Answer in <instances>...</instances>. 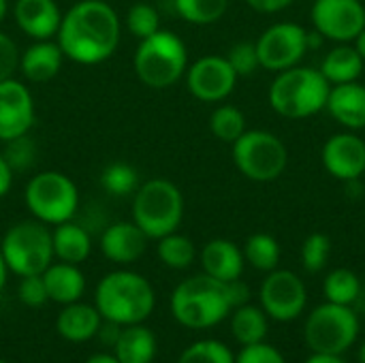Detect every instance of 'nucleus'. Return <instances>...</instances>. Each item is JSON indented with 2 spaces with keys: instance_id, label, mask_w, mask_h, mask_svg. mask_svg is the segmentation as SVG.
Returning <instances> with one entry per match:
<instances>
[{
  "instance_id": "1",
  "label": "nucleus",
  "mask_w": 365,
  "mask_h": 363,
  "mask_svg": "<svg viewBox=\"0 0 365 363\" xmlns=\"http://www.w3.org/2000/svg\"><path fill=\"white\" fill-rule=\"evenodd\" d=\"M58 45L77 64H98L120 45V17L105 0H79L60 21Z\"/></svg>"
},
{
  "instance_id": "2",
  "label": "nucleus",
  "mask_w": 365,
  "mask_h": 363,
  "mask_svg": "<svg viewBox=\"0 0 365 363\" xmlns=\"http://www.w3.org/2000/svg\"><path fill=\"white\" fill-rule=\"evenodd\" d=\"M94 306L105 321L122 327L145 323L156 306V293L148 278L135 272H111L94 291Z\"/></svg>"
},
{
  "instance_id": "3",
  "label": "nucleus",
  "mask_w": 365,
  "mask_h": 363,
  "mask_svg": "<svg viewBox=\"0 0 365 363\" xmlns=\"http://www.w3.org/2000/svg\"><path fill=\"white\" fill-rule=\"evenodd\" d=\"M331 83L323 77L319 68L312 66H293L280 71L269 86V105L272 109L289 120L310 118L327 107Z\"/></svg>"
},
{
  "instance_id": "4",
  "label": "nucleus",
  "mask_w": 365,
  "mask_h": 363,
  "mask_svg": "<svg viewBox=\"0 0 365 363\" xmlns=\"http://www.w3.org/2000/svg\"><path fill=\"white\" fill-rule=\"evenodd\" d=\"M231 310L227 282L207 274L182 280L171 295V315L188 329H210L222 323Z\"/></svg>"
},
{
  "instance_id": "5",
  "label": "nucleus",
  "mask_w": 365,
  "mask_h": 363,
  "mask_svg": "<svg viewBox=\"0 0 365 363\" xmlns=\"http://www.w3.org/2000/svg\"><path fill=\"white\" fill-rule=\"evenodd\" d=\"M184 218L182 190L163 178L148 180L135 190L133 199V223L150 237L160 240L175 233Z\"/></svg>"
},
{
  "instance_id": "6",
  "label": "nucleus",
  "mask_w": 365,
  "mask_h": 363,
  "mask_svg": "<svg viewBox=\"0 0 365 363\" xmlns=\"http://www.w3.org/2000/svg\"><path fill=\"white\" fill-rule=\"evenodd\" d=\"M137 77L156 90L173 86L188 68V51L184 41L169 30H158L148 39H141L135 51Z\"/></svg>"
},
{
  "instance_id": "7",
  "label": "nucleus",
  "mask_w": 365,
  "mask_h": 363,
  "mask_svg": "<svg viewBox=\"0 0 365 363\" xmlns=\"http://www.w3.org/2000/svg\"><path fill=\"white\" fill-rule=\"evenodd\" d=\"M2 259L6 270L21 276L43 274L53 259V242L51 231L45 223L32 218L13 225L0 244Z\"/></svg>"
},
{
  "instance_id": "8",
  "label": "nucleus",
  "mask_w": 365,
  "mask_h": 363,
  "mask_svg": "<svg viewBox=\"0 0 365 363\" xmlns=\"http://www.w3.org/2000/svg\"><path fill=\"white\" fill-rule=\"evenodd\" d=\"M28 212L45 225H62L73 220L79 208V193L75 182L60 171L36 173L24 193Z\"/></svg>"
},
{
  "instance_id": "9",
  "label": "nucleus",
  "mask_w": 365,
  "mask_h": 363,
  "mask_svg": "<svg viewBox=\"0 0 365 363\" xmlns=\"http://www.w3.org/2000/svg\"><path fill=\"white\" fill-rule=\"evenodd\" d=\"M231 148L235 167L252 182H274L289 165L287 145L269 131H246Z\"/></svg>"
},
{
  "instance_id": "10",
  "label": "nucleus",
  "mask_w": 365,
  "mask_h": 363,
  "mask_svg": "<svg viewBox=\"0 0 365 363\" xmlns=\"http://www.w3.org/2000/svg\"><path fill=\"white\" fill-rule=\"evenodd\" d=\"M304 336L312 353L342 355L359 336V319L351 306L325 302L310 312Z\"/></svg>"
},
{
  "instance_id": "11",
  "label": "nucleus",
  "mask_w": 365,
  "mask_h": 363,
  "mask_svg": "<svg viewBox=\"0 0 365 363\" xmlns=\"http://www.w3.org/2000/svg\"><path fill=\"white\" fill-rule=\"evenodd\" d=\"M257 53L261 68L280 73L297 66L308 49V30L293 21H280L269 26L257 41Z\"/></svg>"
},
{
  "instance_id": "12",
  "label": "nucleus",
  "mask_w": 365,
  "mask_h": 363,
  "mask_svg": "<svg viewBox=\"0 0 365 363\" xmlns=\"http://www.w3.org/2000/svg\"><path fill=\"white\" fill-rule=\"evenodd\" d=\"M259 300L263 312L280 323L295 321L308 302V291L302 278L291 270H272L259 289Z\"/></svg>"
},
{
  "instance_id": "13",
  "label": "nucleus",
  "mask_w": 365,
  "mask_h": 363,
  "mask_svg": "<svg viewBox=\"0 0 365 363\" xmlns=\"http://www.w3.org/2000/svg\"><path fill=\"white\" fill-rule=\"evenodd\" d=\"M310 19L323 39L353 43L365 28V6L361 0H314Z\"/></svg>"
},
{
  "instance_id": "14",
  "label": "nucleus",
  "mask_w": 365,
  "mask_h": 363,
  "mask_svg": "<svg viewBox=\"0 0 365 363\" xmlns=\"http://www.w3.org/2000/svg\"><path fill=\"white\" fill-rule=\"evenodd\" d=\"M237 75L225 56H203L186 68V83L195 98L203 103L225 101L237 83Z\"/></svg>"
},
{
  "instance_id": "15",
  "label": "nucleus",
  "mask_w": 365,
  "mask_h": 363,
  "mask_svg": "<svg viewBox=\"0 0 365 363\" xmlns=\"http://www.w3.org/2000/svg\"><path fill=\"white\" fill-rule=\"evenodd\" d=\"M325 171L340 182H357L365 173V141L355 131L331 135L321 152Z\"/></svg>"
},
{
  "instance_id": "16",
  "label": "nucleus",
  "mask_w": 365,
  "mask_h": 363,
  "mask_svg": "<svg viewBox=\"0 0 365 363\" xmlns=\"http://www.w3.org/2000/svg\"><path fill=\"white\" fill-rule=\"evenodd\" d=\"M34 124V101L17 79L0 81V141L28 135Z\"/></svg>"
},
{
  "instance_id": "17",
  "label": "nucleus",
  "mask_w": 365,
  "mask_h": 363,
  "mask_svg": "<svg viewBox=\"0 0 365 363\" xmlns=\"http://www.w3.org/2000/svg\"><path fill=\"white\" fill-rule=\"evenodd\" d=\"M148 240L135 223H113L101 235V250L111 263L128 265L143 257Z\"/></svg>"
},
{
  "instance_id": "18",
  "label": "nucleus",
  "mask_w": 365,
  "mask_h": 363,
  "mask_svg": "<svg viewBox=\"0 0 365 363\" xmlns=\"http://www.w3.org/2000/svg\"><path fill=\"white\" fill-rule=\"evenodd\" d=\"M13 15L19 30L34 41H45L58 34L62 21L56 0H17Z\"/></svg>"
},
{
  "instance_id": "19",
  "label": "nucleus",
  "mask_w": 365,
  "mask_h": 363,
  "mask_svg": "<svg viewBox=\"0 0 365 363\" xmlns=\"http://www.w3.org/2000/svg\"><path fill=\"white\" fill-rule=\"evenodd\" d=\"M325 109L346 131H361L365 128V86L359 81L331 86Z\"/></svg>"
},
{
  "instance_id": "20",
  "label": "nucleus",
  "mask_w": 365,
  "mask_h": 363,
  "mask_svg": "<svg viewBox=\"0 0 365 363\" xmlns=\"http://www.w3.org/2000/svg\"><path fill=\"white\" fill-rule=\"evenodd\" d=\"M244 252L229 240H212L201 250L203 274L220 282L237 280L244 272Z\"/></svg>"
},
{
  "instance_id": "21",
  "label": "nucleus",
  "mask_w": 365,
  "mask_h": 363,
  "mask_svg": "<svg viewBox=\"0 0 365 363\" xmlns=\"http://www.w3.org/2000/svg\"><path fill=\"white\" fill-rule=\"evenodd\" d=\"M62 60H64L62 47L58 43H51L49 39H45V41H36L21 53L19 71L24 73V77L28 81L45 83L60 73Z\"/></svg>"
},
{
  "instance_id": "22",
  "label": "nucleus",
  "mask_w": 365,
  "mask_h": 363,
  "mask_svg": "<svg viewBox=\"0 0 365 363\" xmlns=\"http://www.w3.org/2000/svg\"><path fill=\"white\" fill-rule=\"evenodd\" d=\"M101 323H103V317L96 310V306L73 302V304H66L62 312L58 315L56 329L64 340L79 344V342H88L96 338Z\"/></svg>"
},
{
  "instance_id": "23",
  "label": "nucleus",
  "mask_w": 365,
  "mask_h": 363,
  "mask_svg": "<svg viewBox=\"0 0 365 363\" xmlns=\"http://www.w3.org/2000/svg\"><path fill=\"white\" fill-rule=\"evenodd\" d=\"M41 276H43L49 300L60 306L79 302L86 291V276L73 263H64V261L51 263Z\"/></svg>"
},
{
  "instance_id": "24",
  "label": "nucleus",
  "mask_w": 365,
  "mask_h": 363,
  "mask_svg": "<svg viewBox=\"0 0 365 363\" xmlns=\"http://www.w3.org/2000/svg\"><path fill=\"white\" fill-rule=\"evenodd\" d=\"M113 355L120 363H152L156 357V336L143 323L126 325L113 344Z\"/></svg>"
},
{
  "instance_id": "25",
  "label": "nucleus",
  "mask_w": 365,
  "mask_h": 363,
  "mask_svg": "<svg viewBox=\"0 0 365 363\" xmlns=\"http://www.w3.org/2000/svg\"><path fill=\"white\" fill-rule=\"evenodd\" d=\"M364 58L359 56L353 43H338L331 51L325 53L319 71L331 86H338L357 81L364 73Z\"/></svg>"
},
{
  "instance_id": "26",
  "label": "nucleus",
  "mask_w": 365,
  "mask_h": 363,
  "mask_svg": "<svg viewBox=\"0 0 365 363\" xmlns=\"http://www.w3.org/2000/svg\"><path fill=\"white\" fill-rule=\"evenodd\" d=\"M51 242H53V257L73 265L83 263L92 250L90 233L81 225H75L71 220L56 225V229L51 231Z\"/></svg>"
},
{
  "instance_id": "27",
  "label": "nucleus",
  "mask_w": 365,
  "mask_h": 363,
  "mask_svg": "<svg viewBox=\"0 0 365 363\" xmlns=\"http://www.w3.org/2000/svg\"><path fill=\"white\" fill-rule=\"evenodd\" d=\"M267 319L269 317L263 312V308L244 304V306L235 308V312L231 317V334L235 336V340L242 347L265 342V336L269 329Z\"/></svg>"
},
{
  "instance_id": "28",
  "label": "nucleus",
  "mask_w": 365,
  "mask_h": 363,
  "mask_svg": "<svg viewBox=\"0 0 365 363\" xmlns=\"http://www.w3.org/2000/svg\"><path fill=\"white\" fill-rule=\"evenodd\" d=\"M244 259L259 272H272L280 263V244L269 233H255L244 244Z\"/></svg>"
},
{
  "instance_id": "29",
  "label": "nucleus",
  "mask_w": 365,
  "mask_h": 363,
  "mask_svg": "<svg viewBox=\"0 0 365 363\" xmlns=\"http://www.w3.org/2000/svg\"><path fill=\"white\" fill-rule=\"evenodd\" d=\"M323 293H325V300L331 304L353 306L361 293V282L355 272H351L346 267H338L327 274V278L323 282Z\"/></svg>"
},
{
  "instance_id": "30",
  "label": "nucleus",
  "mask_w": 365,
  "mask_h": 363,
  "mask_svg": "<svg viewBox=\"0 0 365 363\" xmlns=\"http://www.w3.org/2000/svg\"><path fill=\"white\" fill-rule=\"evenodd\" d=\"M175 13L195 26L216 24L229 6V0H173Z\"/></svg>"
},
{
  "instance_id": "31",
  "label": "nucleus",
  "mask_w": 365,
  "mask_h": 363,
  "mask_svg": "<svg viewBox=\"0 0 365 363\" xmlns=\"http://www.w3.org/2000/svg\"><path fill=\"white\" fill-rule=\"evenodd\" d=\"M210 131L222 143H235L248 131L246 116L233 105H220L210 116Z\"/></svg>"
},
{
  "instance_id": "32",
  "label": "nucleus",
  "mask_w": 365,
  "mask_h": 363,
  "mask_svg": "<svg viewBox=\"0 0 365 363\" xmlns=\"http://www.w3.org/2000/svg\"><path fill=\"white\" fill-rule=\"evenodd\" d=\"M156 252H158V259L171 270H186L192 265L197 257L195 244L186 235H180V233H169L160 237Z\"/></svg>"
},
{
  "instance_id": "33",
  "label": "nucleus",
  "mask_w": 365,
  "mask_h": 363,
  "mask_svg": "<svg viewBox=\"0 0 365 363\" xmlns=\"http://www.w3.org/2000/svg\"><path fill=\"white\" fill-rule=\"evenodd\" d=\"M101 184L109 195L126 197L139 188V175L128 163H111L101 173Z\"/></svg>"
},
{
  "instance_id": "34",
  "label": "nucleus",
  "mask_w": 365,
  "mask_h": 363,
  "mask_svg": "<svg viewBox=\"0 0 365 363\" xmlns=\"http://www.w3.org/2000/svg\"><path fill=\"white\" fill-rule=\"evenodd\" d=\"M178 363H235V355L218 340H199L184 349Z\"/></svg>"
},
{
  "instance_id": "35",
  "label": "nucleus",
  "mask_w": 365,
  "mask_h": 363,
  "mask_svg": "<svg viewBox=\"0 0 365 363\" xmlns=\"http://www.w3.org/2000/svg\"><path fill=\"white\" fill-rule=\"evenodd\" d=\"M331 255V237L325 233H310L302 246V263L310 274L325 270Z\"/></svg>"
},
{
  "instance_id": "36",
  "label": "nucleus",
  "mask_w": 365,
  "mask_h": 363,
  "mask_svg": "<svg viewBox=\"0 0 365 363\" xmlns=\"http://www.w3.org/2000/svg\"><path fill=\"white\" fill-rule=\"evenodd\" d=\"M126 26H128V32L133 36H137L139 41L148 39V36H152L154 32L160 30L158 11L152 4H145V2L133 4L128 9V13H126Z\"/></svg>"
},
{
  "instance_id": "37",
  "label": "nucleus",
  "mask_w": 365,
  "mask_h": 363,
  "mask_svg": "<svg viewBox=\"0 0 365 363\" xmlns=\"http://www.w3.org/2000/svg\"><path fill=\"white\" fill-rule=\"evenodd\" d=\"M4 143H6V148H4L2 156L6 158L13 173L15 171H28L36 163V143L28 135L15 137V139L4 141Z\"/></svg>"
},
{
  "instance_id": "38",
  "label": "nucleus",
  "mask_w": 365,
  "mask_h": 363,
  "mask_svg": "<svg viewBox=\"0 0 365 363\" xmlns=\"http://www.w3.org/2000/svg\"><path fill=\"white\" fill-rule=\"evenodd\" d=\"M225 58L229 60V64L233 66V71H235L237 77L255 75L257 68H261L259 53H257V43H248V41L235 43Z\"/></svg>"
},
{
  "instance_id": "39",
  "label": "nucleus",
  "mask_w": 365,
  "mask_h": 363,
  "mask_svg": "<svg viewBox=\"0 0 365 363\" xmlns=\"http://www.w3.org/2000/svg\"><path fill=\"white\" fill-rule=\"evenodd\" d=\"M19 300L28 308H43L49 302V295H47V289H45V282H43V276L41 274L21 276V282H19Z\"/></svg>"
},
{
  "instance_id": "40",
  "label": "nucleus",
  "mask_w": 365,
  "mask_h": 363,
  "mask_svg": "<svg viewBox=\"0 0 365 363\" xmlns=\"http://www.w3.org/2000/svg\"><path fill=\"white\" fill-rule=\"evenodd\" d=\"M235 363H287V359L282 357V353L267 344V342H259V344H248L244 347L237 357Z\"/></svg>"
},
{
  "instance_id": "41",
  "label": "nucleus",
  "mask_w": 365,
  "mask_h": 363,
  "mask_svg": "<svg viewBox=\"0 0 365 363\" xmlns=\"http://www.w3.org/2000/svg\"><path fill=\"white\" fill-rule=\"evenodd\" d=\"M19 58H21V53H19L15 41L9 34L0 32V81L13 77V73L19 68Z\"/></svg>"
},
{
  "instance_id": "42",
  "label": "nucleus",
  "mask_w": 365,
  "mask_h": 363,
  "mask_svg": "<svg viewBox=\"0 0 365 363\" xmlns=\"http://www.w3.org/2000/svg\"><path fill=\"white\" fill-rule=\"evenodd\" d=\"M227 295H229V304H231L233 310L250 302V289H248V285L242 282L240 278L227 282Z\"/></svg>"
},
{
  "instance_id": "43",
  "label": "nucleus",
  "mask_w": 365,
  "mask_h": 363,
  "mask_svg": "<svg viewBox=\"0 0 365 363\" xmlns=\"http://www.w3.org/2000/svg\"><path fill=\"white\" fill-rule=\"evenodd\" d=\"M255 11L259 13H278L287 6H291L295 0H246Z\"/></svg>"
},
{
  "instance_id": "44",
  "label": "nucleus",
  "mask_w": 365,
  "mask_h": 363,
  "mask_svg": "<svg viewBox=\"0 0 365 363\" xmlns=\"http://www.w3.org/2000/svg\"><path fill=\"white\" fill-rule=\"evenodd\" d=\"M13 184V169L9 167L6 158L0 154V197H4L11 190Z\"/></svg>"
},
{
  "instance_id": "45",
  "label": "nucleus",
  "mask_w": 365,
  "mask_h": 363,
  "mask_svg": "<svg viewBox=\"0 0 365 363\" xmlns=\"http://www.w3.org/2000/svg\"><path fill=\"white\" fill-rule=\"evenodd\" d=\"M306 363H346L342 359V355H327V353H314L312 357H308Z\"/></svg>"
},
{
  "instance_id": "46",
  "label": "nucleus",
  "mask_w": 365,
  "mask_h": 363,
  "mask_svg": "<svg viewBox=\"0 0 365 363\" xmlns=\"http://www.w3.org/2000/svg\"><path fill=\"white\" fill-rule=\"evenodd\" d=\"M86 363H120V362H118V357H115L113 353H96V355H92V357H90Z\"/></svg>"
},
{
  "instance_id": "47",
  "label": "nucleus",
  "mask_w": 365,
  "mask_h": 363,
  "mask_svg": "<svg viewBox=\"0 0 365 363\" xmlns=\"http://www.w3.org/2000/svg\"><path fill=\"white\" fill-rule=\"evenodd\" d=\"M353 45H355V49L359 51V56L364 58V62H365V28L359 32V36L353 41Z\"/></svg>"
},
{
  "instance_id": "48",
  "label": "nucleus",
  "mask_w": 365,
  "mask_h": 363,
  "mask_svg": "<svg viewBox=\"0 0 365 363\" xmlns=\"http://www.w3.org/2000/svg\"><path fill=\"white\" fill-rule=\"evenodd\" d=\"M6 274H9V270H6V263H4V259H2V252H0V291L4 289V282H6Z\"/></svg>"
},
{
  "instance_id": "49",
  "label": "nucleus",
  "mask_w": 365,
  "mask_h": 363,
  "mask_svg": "<svg viewBox=\"0 0 365 363\" xmlns=\"http://www.w3.org/2000/svg\"><path fill=\"white\" fill-rule=\"evenodd\" d=\"M6 9H9V2H6V0H0V21L4 19V15H6Z\"/></svg>"
},
{
  "instance_id": "50",
  "label": "nucleus",
  "mask_w": 365,
  "mask_h": 363,
  "mask_svg": "<svg viewBox=\"0 0 365 363\" xmlns=\"http://www.w3.org/2000/svg\"><path fill=\"white\" fill-rule=\"evenodd\" d=\"M359 363H365V342L361 344V349H359Z\"/></svg>"
},
{
  "instance_id": "51",
  "label": "nucleus",
  "mask_w": 365,
  "mask_h": 363,
  "mask_svg": "<svg viewBox=\"0 0 365 363\" xmlns=\"http://www.w3.org/2000/svg\"><path fill=\"white\" fill-rule=\"evenodd\" d=\"M0 363H6V362H2V359H0Z\"/></svg>"
}]
</instances>
